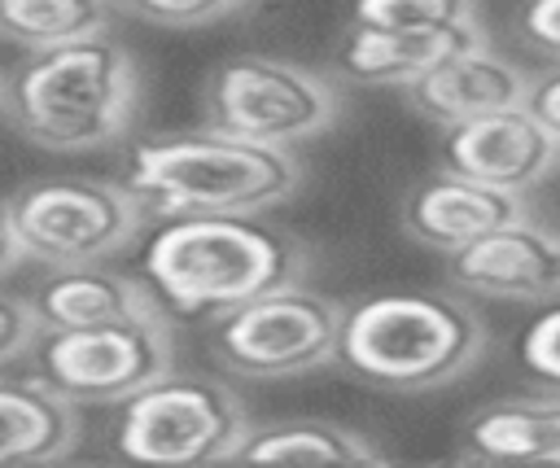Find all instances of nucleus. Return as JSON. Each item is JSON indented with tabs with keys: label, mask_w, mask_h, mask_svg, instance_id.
I'll return each instance as SVG.
<instances>
[{
	"label": "nucleus",
	"mask_w": 560,
	"mask_h": 468,
	"mask_svg": "<svg viewBox=\"0 0 560 468\" xmlns=\"http://www.w3.org/2000/svg\"><path fill=\"white\" fill-rule=\"evenodd\" d=\"M4 114L18 136L52 153H92L122 140L140 109L136 57L109 35L31 48L4 74Z\"/></svg>",
	"instance_id": "1"
},
{
	"label": "nucleus",
	"mask_w": 560,
	"mask_h": 468,
	"mask_svg": "<svg viewBox=\"0 0 560 468\" xmlns=\"http://www.w3.org/2000/svg\"><path fill=\"white\" fill-rule=\"evenodd\" d=\"M122 184L131 188L140 210L158 219L262 214L298 197L302 162L293 149H271L197 127L136 140Z\"/></svg>",
	"instance_id": "2"
},
{
	"label": "nucleus",
	"mask_w": 560,
	"mask_h": 468,
	"mask_svg": "<svg viewBox=\"0 0 560 468\" xmlns=\"http://www.w3.org/2000/svg\"><path fill=\"white\" fill-rule=\"evenodd\" d=\"M486 350L481 315L429 289L372 293L341 311L332 363L354 381L389 394H424L464 376Z\"/></svg>",
	"instance_id": "3"
},
{
	"label": "nucleus",
	"mask_w": 560,
	"mask_h": 468,
	"mask_svg": "<svg viewBox=\"0 0 560 468\" xmlns=\"http://www.w3.org/2000/svg\"><path fill=\"white\" fill-rule=\"evenodd\" d=\"M254 219L258 214L166 219L144 249L153 297L179 315H223L267 289L302 280L311 267L306 245Z\"/></svg>",
	"instance_id": "4"
},
{
	"label": "nucleus",
	"mask_w": 560,
	"mask_h": 468,
	"mask_svg": "<svg viewBox=\"0 0 560 468\" xmlns=\"http://www.w3.org/2000/svg\"><path fill=\"white\" fill-rule=\"evenodd\" d=\"M337 114L341 92L328 74L262 52L219 61L201 87V127L271 149H298L324 136Z\"/></svg>",
	"instance_id": "5"
},
{
	"label": "nucleus",
	"mask_w": 560,
	"mask_h": 468,
	"mask_svg": "<svg viewBox=\"0 0 560 468\" xmlns=\"http://www.w3.org/2000/svg\"><path fill=\"white\" fill-rule=\"evenodd\" d=\"M249 433L241 398L201 372H162L131 398L114 429V446L136 464H210L232 459Z\"/></svg>",
	"instance_id": "6"
},
{
	"label": "nucleus",
	"mask_w": 560,
	"mask_h": 468,
	"mask_svg": "<svg viewBox=\"0 0 560 468\" xmlns=\"http://www.w3.org/2000/svg\"><path fill=\"white\" fill-rule=\"evenodd\" d=\"M337 328H341V306L293 280L214 315L210 350L228 372L254 381H280L332 363Z\"/></svg>",
	"instance_id": "7"
},
{
	"label": "nucleus",
	"mask_w": 560,
	"mask_h": 468,
	"mask_svg": "<svg viewBox=\"0 0 560 468\" xmlns=\"http://www.w3.org/2000/svg\"><path fill=\"white\" fill-rule=\"evenodd\" d=\"M22 258L44 267L105 262L140 232V201L114 179H39L9 201Z\"/></svg>",
	"instance_id": "8"
},
{
	"label": "nucleus",
	"mask_w": 560,
	"mask_h": 468,
	"mask_svg": "<svg viewBox=\"0 0 560 468\" xmlns=\"http://www.w3.org/2000/svg\"><path fill=\"white\" fill-rule=\"evenodd\" d=\"M175 359L166 315L153 306L144 315L92 324V328H52L39 346V381L61 398L79 402H122L149 381H158Z\"/></svg>",
	"instance_id": "9"
},
{
	"label": "nucleus",
	"mask_w": 560,
	"mask_h": 468,
	"mask_svg": "<svg viewBox=\"0 0 560 468\" xmlns=\"http://www.w3.org/2000/svg\"><path fill=\"white\" fill-rule=\"evenodd\" d=\"M446 280L459 293L494 302H551L560 297V232L512 219L446 254Z\"/></svg>",
	"instance_id": "10"
},
{
	"label": "nucleus",
	"mask_w": 560,
	"mask_h": 468,
	"mask_svg": "<svg viewBox=\"0 0 560 468\" xmlns=\"http://www.w3.org/2000/svg\"><path fill=\"white\" fill-rule=\"evenodd\" d=\"M556 162H560V144L538 127V118L525 105L451 122L438 153L442 171H455L464 179L508 188L521 197L534 184H542V175H551Z\"/></svg>",
	"instance_id": "11"
},
{
	"label": "nucleus",
	"mask_w": 560,
	"mask_h": 468,
	"mask_svg": "<svg viewBox=\"0 0 560 468\" xmlns=\"http://www.w3.org/2000/svg\"><path fill=\"white\" fill-rule=\"evenodd\" d=\"M525 92H529V74L516 61H508L503 52H494L490 44L464 48V52L429 66L411 83H402V101L438 127L481 118V114H494L508 105H525Z\"/></svg>",
	"instance_id": "12"
},
{
	"label": "nucleus",
	"mask_w": 560,
	"mask_h": 468,
	"mask_svg": "<svg viewBox=\"0 0 560 468\" xmlns=\"http://www.w3.org/2000/svg\"><path fill=\"white\" fill-rule=\"evenodd\" d=\"M525 201L521 192L508 188H490L477 179H464L455 171H433L424 175L407 201H402V232L438 254H451L512 219H525Z\"/></svg>",
	"instance_id": "13"
},
{
	"label": "nucleus",
	"mask_w": 560,
	"mask_h": 468,
	"mask_svg": "<svg viewBox=\"0 0 560 468\" xmlns=\"http://www.w3.org/2000/svg\"><path fill=\"white\" fill-rule=\"evenodd\" d=\"M486 44L477 17L438 26V31H381V26H350L332 48V74L346 83L372 87H402L429 66Z\"/></svg>",
	"instance_id": "14"
},
{
	"label": "nucleus",
	"mask_w": 560,
	"mask_h": 468,
	"mask_svg": "<svg viewBox=\"0 0 560 468\" xmlns=\"http://www.w3.org/2000/svg\"><path fill=\"white\" fill-rule=\"evenodd\" d=\"M455 459L477 464H560V389L499 398L468 416Z\"/></svg>",
	"instance_id": "15"
},
{
	"label": "nucleus",
	"mask_w": 560,
	"mask_h": 468,
	"mask_svg": "<svg viewBox=\"0 0 560 468\" xmlns=\"http://www.w3.org/2000/svg\"><path fill=\"white\" fill-rule=\"evenodd\" d=\"M31 306L39 315V328H92L127 315H144L158 306L153 289H144L131 276L105 271L101 262L83 267H48V276L35 284Z\"/></svg>",
	"instance_id": "16"
},
{
	"label": "nucleus",
	"mask_w": 560,
	"mask_h": 468,
	"mask_svg": "<svg viewBox=\"0 0 560 468\" xmlns=\"http://www.w3.org/2000/svg\"><path fill=\"white\" fill-rule=\"evenodd\" d=\"M79 411L70 398L35 381H0V464H44L70 455Z\"/></svg>",
	"instance_id": "17"
},
{
	"label": "nucleus",
	"mask_w": 560,
	"mask_h": 468,
	"mask_svg": "<svg viewBox=\"0 0 560 468\" xmlns=\"http://www.w3.org/2000/svg\"><path fill=\"white\" fill-rule=\"evenodd\" d=\"M232 459H267V464H385V451L359 429L332 420H280L267 429H249Z\"/></svg>",
	"instance_id": "18"
},
{
	"label": "nucleus",
	"mask_w": 560,
	"mask_h": 468,
	"mask_svg": "<svg viewBox=\"0 0 560 468\" xmlns=\"http://www.w3.org/2000/svg\"><path fill=\"white\" fill-rule=\"evenodd\" d=\"M114 0H0V39L18 48H52L109 31Z\"/></svg>",
	"instance_id": "19"
},
{
	"label": "nucleus",
	"mask_w": 560,
	"mask_h": 468,
	"mask_svg": "<svg viewBox=\"0 0 560 468\" xmlns=\"http://www.w3.org/2000/svg\"><path fill=\"white\" fill-rule=\"evenodd\" d=\"M477 17L472 0H354L350 26H381V31H438Z\"/></svg>",
	"instance_id": "20"
},
{
	"label": "nucleus",
	"mask_w": 560,
	"mask_h": 468,
	"mask_svg": "<svg viewBox=\"0 0 560 468\" xmlns=\"http://www.w3.org/2000/svg\"><path fill=\"white\" fill-rule=\"evenodd\" d=\"M254 0H114V9L153 22V26H210L223 17H236L241 9H249Z\"/></svg>",
	"instance_id": "21"
},
{
	"label": "nucleus",
	"mask_w": 560,
	"mask_h": 468,
	"mask_svg": "<svg viewBox=\"0 0 560 468\" xmlns=\"http://www.w3.org/2000/svg\"><path fill=\"white\" fill-rule=\"evenodd\" d=\"M516 354H521V367H525L534 381H542L547 389H560V302L547 306V311L521 332Z\"/></svg>",
	"instance_id": "22"
},
{
	"label": "nucleus",
	"mask_w": 560,
	"mask_h": 468,
	"mask_svg": "<svg viewBox=\"0 0 560 468\" xmlns=\"http://www.w3.org/2000/svg\"><path fill=\"white\" fill-rule=\"evenodd\" d=\"M39 315L31 306V297H18V293H4L0 289V363L26 354L39 337Z\"/></svg>",
	"instance_id": "23"
},
{
	"label": "nucleus",
	"mask_w": 560,
	"mask_h": 468,
	"mask_svg": "<svg viewBox=\"0 0 560 468\" xmlns=\"http://www.w3.org/2000/svg\"><path fill=\"white\" fill-rule=\"evenodd\" d=\"M516 31L534 52L560 61V0H525L516 13Z\"/></svg>",
	"instance_id": "24"
},
{
	"label": "nucleus",
	"mask_w": 560,
	"mask_h": 468,
	"mask_svg": "<svg viewBox=\"0 0 560 468\" xmlns=\"http://www.w3.org/2000/svg\"><path fill=\"white\" fill-rule=\"evenodd\" d=\"M525 109L538 118V127L560 144V66L547 70L542 79H529V92H525Z\"/></svg>",
	"instance_id": "25"
},
{
	"label": "nucleus",
	"mask_w": 560,
	"mask_h": 468,
	"mask_svg": "<svg viewBox=\"0 0 560 468\" xmlns=\"http://www.w3.org/2000/svg\"><path fill=\"white\" fill-rule=\"evenodd\" d=\"M22 262V241H18V227H13V214H9V201H0V280L13 276Z\"/></svg>",
	"instance_id": "26"
},
{
	"label": "nucleus",
	"mask_w": 560,
	"mask_h": 468,
	"mask_svg": "<svg viewBox=\"0 0 560 468\" xmlns=\"http://www.w3.org/2000/svg\"><path fill=\"white\" fill-rule=\"evenodd\" d=\"M0 101H4V74H0Z\"/></svg>",
	"instance_id": "27"
}]
</instances>
